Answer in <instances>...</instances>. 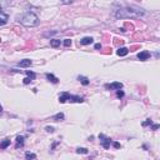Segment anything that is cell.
<instances>
[{"instance_id":"cell-5","label":"cell","mask_w":160,"mask_h":160,"mask_svg":"<svg viewBox=\"0 0 160 160\" xmlns=\"http://www.w3.org/2000/svg\"><path fill=\"white\" fill-rule=\"evenodd\" d=\"M149 58H150V53L144 50V51H140L139 54H138V59L141 60V61H145V60H148Z\"/></svg>"},{"instance_id":"cell-20","label":"cell","mask_w":160,"mask_h":160,"mask_svg":"<svg viewBox=\"0 0 160 160\" xmlns=\"http://www.w3.org/2000/svg\"><path fill=\"white\" fill-rule=\"evenodd\" d=\"M141 125H143V126H148V125H153V121H151L150 119H148V120H146V121H144V123H143Z\"/></svg>"},{"instance_id":"cell-12","label":"cell","mask_w":160,"mask_h":160,"mask_svg":"<svg viewBox=\"0 0 160 160\" xmlns=\"http://www.w3.org/2000/svg\"><path fill=\"white\" fill-rule=\"evenodd\" d=\"M60 44H61V41L58 40V39H51L50 40V46L51 48H58V46H60Z\"/></svg>"},{"instance_id":"cell-7","label":"cell","mask_w":160,"mask_h":160,"mask_svg":"<svg viewBox=\"0 0 160 160\" xmlns=\"http://www.w3.org/2000/svg\"><path fill=\"white\" fill-rule=\"evenodd\" d=\"M94 41V39L91 36H85V38H83V39L80 40V44L81 45H89V44H91Z\"/></svg>"},{"instance_id":"cell-29","label":"cell","mask_w":160,"mask_h":160,"mask_svg":"<svg viewBox=\"0 0 160 160\" xmlns=\"http://www.w3.org/2000/svg\"><path fill=\"white\" fill-rule=\"evenodd\" d=\"M1 111H3V106H1V105H0V113H1Z\"/></svg>"},{"instance_id":"cell-24","label":"cell","mask_w":160,"mask_h":160,"mask_svg":"<svg viewBox=\"0 0 160 160\" xmlns=\"http://www.w3.org/2000/svg\"><path fill=\"white\" fill-rule=\"evenodd\" d=\"M6 24V18H0V25H5Z\"/></svg>"},{"instance_id":"cell-23","label":"cell","mask_w":160,"mask_h":160,"mask_svg":"<svg viewBox=\"0 0 160 160\" xmlns=\"http://www.w3.org/2000/svg\"><path fill=\"white\" fill-rule=\"evenodd\" d=\"M31 81H33V80H31L30 78H25V79L23 80V83H24V84H25V85H28V84H30V83H31Z\"/></svg>"},{"instance_id":"cell-1","label":"cell","mask_w":160,"mask_h":160,"mask_svg":"<svg viewBox=\"0 0 160 160\" xmlns=\"http://www.w3.org/2000/svg\"><path fill=\"white\" fill-rule=\"evenodd\" d=\"M114 16L115 18H120V19H125V18H140L145 14V10L141 9L139 6H136V5H128L125 4L123 6L116 8L114 9L113 11Z\"/></svg>"},{"instance_id":"cell-15","label":"cell","mask_w":160,"mask_h":160,"mask_svg":"<svg viewBox=\"0 0 160 160\" xmlns=\"http://www.w3.org/2000/svg\"><path fill=\"white\" fill-rule=\"evenodd\" d=\"M25 159L26 160H35L36 159V155H35V154H33V153L28 151V153H25Z\"/></svg>"},{"instance_id":"cell-16","label":"cell","mask_w":160,"mask_h":160,"mask_svg":"<svg viewBox=\"0 0 160 160\" xmlns=\"http://www.w3.org/2000/svg\"><path fill=\"white\" fill-rule=\"evenodd\" d=\"M79 80H80V83L83 85H89V79L88 78H85V76H79Z\"/></svg>"},{"instance_id":"cell-19","label":"cell","mask_w":160,"mask_h":160,"mask_svg":"<svg viewBox=\"0 0 160 160\" xmlns=\"http://www.w3.org/2000/svg\"><path fill=\"white\" fill-rule=\"evenodd\" d=\"M26 74H28V78H30L31 80H34V79H35V74L33 73V71H29V70H28V71H26Z\"/></svg>"},{"instance_id":"cell-14","label":"cell","mask_w":160,"mask_h":160,"mask_svg":"<svg viewBox=\"0 0 160 160\" xmlns=\"http://www.w3.org/2000/svg\"><path fill=\"white\" fill-rule=\"evenodd\" d=\"M10 145V139H5L3 143H0V149H6Z\"/></svg>"},{"instance_id":"cell-11","label":"cell","mask_w":160,"mask_h":160,"mask_svg":"<svg viewBox=\"0 0 160 160\" xmlns=\"http://www.w3.org/2000/svg\"><path fill=\"white\" fill-rule=\"evenodd\" d=\"M69 95H70L69 93H63L61 95L59 96V101L61 103V104H64V103H65V101H66L68 99H69Z\"/></svg>"},{"instance_id":"cell-17","label":"cell","mask_w":160,"mask_h":160,"mask_svg":"<svg viewBox=\"0 0 160 160\" xmlns=\"http://www.w3.org/2000/svg\"><path fill=\"white\" fill-rule=\"evenodd\" d=\"M63 119H64V114H63V113H59V114H56V115L53 118L54 121H60V120H63Z\"/></svg>"},{"instance_id":"cell-8","label":"cell","mask_w":160,"mask_h":160,"mask_svg":"<svg viewBox=\"0 0 160 160\" xmlns=\"http://www.w3.org/2000/svg\"><path fill=\"white\" fill-rule=\"evenodd\" d=\"M128 53H129L128 48H119L118 51H116V54L119 55V56H125V55H128Z\"/></svg>"},{"instance_id":"cell-26","label":"cell","mask_w":160,"mask_h":160,"mask_svg":"<svg viewBox=\"0 0 160 160\" xmlns=\"http://www.w3.org/2000/svg\"><path fill=\"white\" fill-rule=\"evenodd\" d=\"M159 128H160V125H159V124H154V125L151 126V130H158Z\"/></svg>"},{"instance_id":"cell-9","label":"cell","mask_w":160,"mask_h":160,"mask_svg":"<svg viewBox=\"0 0 160 160\" xmlns=\"http://www.w3.org/2000/svg\"><path fill=\"white\" fill-rule=\"evenodd\" d=\"M31 64H33V63H31V60L25 59V60H23V61H20V63H19V66H20V68H29Z\"/></svg>"},{"instance_id":"cell-10","label":"cell","mask_w":160,"mask_h":160,"mask_svg":"<svg viewBox=\"0 0 160 160\" xmlns=\"http://www.w3.org/2000/svg\"><path fill=\"white\" fill-rule=\"evenodd\" d=\"M46 79H48L49 81L54 83V84H56V83H59V79L56 78V76H54L53 74H50V73H48V74H46Z\"/></svg>"},{"instance_id":"cell-27","label":"cell","mask_w":160,"mask_h":160,"mask_svg":"<svg viewBox=\"0 0 160 160\" xmlns=\"http://www.w3.org/2000/svg\"><path fill=\"white\" fill-rule=\"evenodd\" d=\"M113 145H114L115 149H119V148H120V144H119V143H113Z\"/></svg>"},{"instance_id":"cell-3","label":"cell","mask_w":160,"mask_h":160,"mask_svg":"<svg viewBox=\"0 0 160 160\" xmlns=\"http://www.w3.org/2000/svg\"><path fill=\"white\" fill-rule=\"evenodd\" d=\"M99 139H100L101 145H103V148H104V149H109L110 144H111V139H109V138H105L103 134L99 135Z\"/></svg>"},{"instance_id":"cell-18","label":"cell","mask_w":160,"mask_h":160,"mask_svg":"<svg viewBox=\"0 0 160 160\" xmlns=\"http://www.w3.org/2000/svg\"><path fill=\"white\" fill-rule=\"evenodd\" d=\"M76 153L78 154H88V149L86 148H78L76 149Z\"/></svg>"},{"instance_id":"cell-22","label":"cell","mask_w":160,"mask_h":160,"mask_svg":"<svg viewBox=\"0 0 160 160\" xmlns=\"http://www.w3.org/2000/svg\"><path fill=\"white\" fill-rule=\"evenodd\" d=\"M116 96H118V98H123V96H124V91H123V90H118V91H116Z\"/></svg>"},{"instance_id":"cell-4","label":"cell","mask_w":160,"mask_h":160,"mask_svg":"<svg viewBox=\"0 0 160 160\" xmlns=\"http://www.w3.org/2000/svg\"><path fill=\"white\" fill-rule=\"evenodd\" d=\"M105 88H106V89H115V90H120L121 88H123V84H121V83H119V81H114V83H111V84H106V85H105Z\"/></svg>"},{"instance_id":"cell-13","label":"cell","mask_w":160,"mask_h":160,"mask_svg":"<svg viewBox=\"0 0 160 160\" xmlns=\"http://www.w3.org/2000/svg\"><path fill=\"white\" fill-rule=\"evenodd\" d=\"M24 139H25L24 136H18V138H16V148L24 145Z\"/></svg>"},{"instance_id":"cell-25","label":"cell","mask_w":160,"mask_h":160,"mask_svg":"<svg viewBox=\"0 0 160 160\" xmlns=\"http://www.w3.org/2000/svg\"><path fill=\"white\" fill-rule=\"evenodd\" d=\"M45 130L48 131V133H54V128H51V126H46Z\"/></svg>"},{"instance_id":"cell-2","label":"cell","mask_w":160,"mask_h":160,"mask_svg":"<svg viewBox=\"0 0 160 160\" xmlns=\"http://www.w3.org/2000/svg\"><path fill=\"white\" fill-rule=\"evenodd\" d=\"M19 20V23H21L23 25L25 26H36L38 24H39V18H38V15L34 14V13H31V11H26L24 13L23 15L20 16V18H18Z\"/></svg>"},{"instance_id":"cell-21","label":"cell","mask_w":160,"mask_h":160,"mask_svg":"<svg viewBox=\"0 0 160 160\" xmlns=\"http://www.w3.org/2000/svg\"><path fill=\"white\" fill-rule=\"evenodd\" d=\"M64 45H65V46H70V45H71V40H70V39H65V40H64Z\"/></svg>"},{"instance_id":"cell-28","label":"cell","mask_w":160,"mask_h":160,"mask_svg":"<svg viewBox=\"0 0 160 160\" xmlns=\"http://www.w3.org/2000/svg\"><path fill=\"white\" fill-rule=\"evenodd\" d=\"M95 49H96V50L101 49V44H95Z\"/></svg>"},{"instance_id":"cell-6","label":"cell","mask_w":160,"mask_h":160,"mask_svg":"<svg viewBox=\"0 0 160 160\" xmlns=\"http://www.w3.org/2000/svg\"><path fill=\"white\" fill-rule=\"evenodd\" d=\"M68 100L70 103H83L84 101V99L80 98V96H75V95H69V99Z\"/></svg>"}]
</instances>
